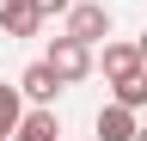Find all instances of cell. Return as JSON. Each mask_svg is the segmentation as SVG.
I'll return each instance as SVG.
<instances>
[{
	"mask_svg": "<svg viewBox=\"0 0 147 141\" xmlns=\"http://www.w3.org/2000/svg\"><path fill=\"white\" fill-rule=\"evenodd\" d=\"M43 61L74 86V80H86V74H92V43H80L74 31H61V37H49V55H43Z\"/></svg>",
	"mask_w": 147,
	"mask_h": 141,
	"instance_id": "cell-1",
	"label": "cell"
},
{
	"mask_svg": "<svg viewBox=\"0 0 147 141\" xmlns=\"http://www.w3.org/2000/svg\"><path fill=\"white\" fill-rule=\"evenodd\" d=\"M67 31L80 43H104L110 37V6H104V0H80V6L67 12Z\"/></svg>",
	"mask_w": 147,
	"mask_h": 141,
	"instance_id": "cell-2",
	"label": "cell"
},
{
	"mask_svg": "<svg viewBox=\"0 0 147 141\" xmlns=\"http://www.w3.org/2000/svg\"><path fill=\"white\" fill-rule=\"evenodd\" d=\"M141 135V123H135V111H129L123 98H110L104 111H98V141H135Z\"/></svg>",
	"mask_w": 147,
	"mask_h": 141,
	"instance_id": "cell-3",
	"label": "cell"
},
{
	"mask_svg": "<svg viewBox=\"0 0 147 141\" xmlns=\"http://www.w3.org/2000/svg\"><path fill=\"white\" fill-rule=\"evenodd\" d=\"M18 86H25V98H37V104H49V98H55V92H61V86H67V80H61V74H55V67H49V61H31V67H25V74H18Z\"/></svg>",
	"mask_w": 147,
	"mask_h": 141,
	"instance_id": "cell-4",
	"label": "cell"
},
{
	"mask_svg": "<svg viewBox=\"0 0 147 141\" xmlns=\"http://www.w3.org/2000/svg\"><path fill=\"white\" fill-rule=\"evenodd\" d=\"M135 67H147V61H141V43H104V74H110V80L135 74Z\"/></svg>",
	"mask_w": 147,
	"mask_h": 141,
	"instance_id": "cell-5",
	"label": "cell"
},
{
	"mask_svg": "<svg viewBox=\"0 0 147 141\" xmlns=\"http://www.w3.org/2000/svg\"><path fill=\"white\" fill-rule=\"evenodd\" d=\"M55 135H61V123H55V111H49V104H43V111H31V117L12 129V141H55Z\"/></svg>",
	"mask_w": 147,
	"mask_h": 141,
	"instance_id": "cell-6",
	"label": "cell"
},
{
	"mask_svg": "<svg viewBox=\"0 0 147 141\" xmlns=\"http://www.w3.org/2000/svg\"><path fill=\"white\" fill-rule=\"evenodd\" d=\"M18 92H25V86H6V80H0V135H12L18 123H25V104H18Z\"/></svg>",
	"mask_w": 147,
	"mask_h": 141,
	"instance_id": "cell-7",
	"label": "cell"
},
{
	"mask_svg": "<svg viewBox=\"0 0 147 141\" xmlns=\"http://www.w3.org/2000/svg\"><path fill=\"white\" fill-rule=\"evenodd\" d=\"M110 86H117V98L129 104V111L147 104V67H135V74H123V80H110Z\"/></svg>",
	"mask_w": 147,
	"mask_h": 141,
	"instance_id": "cell-8",
	"label": "cell"
},
{
	"mask_svg": "<svg viewBox=\"0 0 147 141\" xmlns=\"http://www.w3.org/2000/svg\"><path fill=\"white\" fill-rule=\"evenodd\" d=\"M37 25H43V12H37V6H25V12L6 25V37H37Z\"/></svg>",
	"mask_w": 147,
	"mask_h": 141,
	"instance_id": "cell-9",
	"label": "cell"
},
{
	"mask_svg": "<svg viewBox=\"0 0 147 141\" xmlns=\"http://www.w3.org/2000/svg\"><path fill=\"white\" fill-rule=\"evenodd\" d=\"M37 12H43V19H61V12H74V0H31Z\"/></svg>",
	"mask_w": 147,
	"mask_h": 141,
	"instance_id": "cell-10",
	"label": "cell"
},
{
	"mask_svg": "<svg viewBox=\"0 0 147 141\" xmlns=\"http://www.w3.org/2000/svg\"><path fill=\"white\" fill-rule=\"evenodd\" d=\"M25 6H31V0H0V31H6V25L18 19V12H25Z\"/></svg>",
	"mask_w": 147,
	"mask_h": 141,
	"instance_id": "cell-11",
	"label": "cell"
},
{
	"mask_svg": "<svg viewBox=\"0 0 147 141\" xmlns=\"http://www.w3.org/2000/svg\"><path fill=\"white\" fill-rule=\"evenodd\" d=\"M141 61H147V31H141Z\"/></svg>",
	"mask_w": 147,
	"mask_h": 141,
	"instance_id": "cell-12",
	"label": "cell"
},
{
	"mask_svg": "<svg viewBox=\"0 0 147 141\" xmlns=\"http://www.w3.org/2000/svg\"><path fill=\"white\" fill-rule=\"evenodd\" d=\"M135 141H147V129H141V135H135Z\"/></svg>",
	"mask_w": 147,
	"mask_h": 141,
	"instance_id": "cell-13",
	"label": "cell"
},
{
	"mask_svg": "<svg viewBox=\"0 0 147 141\" xmlns=\"http://www.w3.org/2000/svg\"><path fill=\"white\" fill-rule=\"evenodd\" d=\"M0 141H6V135H0Z\"/></svg>",
	"mask_w": 147,
	"mask_h": 141,
	"instance_id": "cell-14",
	"label": "cell"
}]
</instances>
